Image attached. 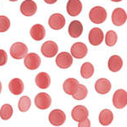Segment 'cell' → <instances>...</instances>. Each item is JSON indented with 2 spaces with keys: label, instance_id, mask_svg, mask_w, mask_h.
Masks as SVG:
<instances>
[{
  "label": "cell",
  "instance_id": "obj_27",
  "mask_svg": "<svg viewBox=\"0 0 127 127\" xmlns=\"http://www.w3.org/2000/svg\"><path fill=\"white\" fill-rule=\"evenodd\" d=\"M118 41V36L114 31H108L106 33L105 42L108 47H113L116 44Z\"/></svg>",
  "mask_w": 127,
  "mask_h": 127
},
{
  "label": "cell",
  "instance_id": "obj_13",
  "mask_svg": "<svg viewBox=\"0 0 127 127\" xmlns=\"http://www.w3.org/2000/svg\"><path fill=\"white\" fill-rule=\"evenodd\" d=\"M37 10L36 3L32 0H25L20 5V12L26 16H32Z\"/></svg>",
  "mask_w": 127,
  "mask_h": 127
},
{
  "label": "cell",
  "instance_id": "obj_9",
  "mask_svg": "<svg viewBox=\"0 0 127 127\" xmlns=\"http://www.w3.org/2000/svg\"><path fill=\"white\" fill-rule=\"evenodd\" d=\"M72 55L67 52L60 53L56 58V64L61 69H68L72 65Z\"/></svg>",
  "mask_w": 127,
  "mask_h": 127
},
{
  "label": "cell",
  "instance_id": "obj_29",
  "mask_svg": "<svg viewBox=\"0 0 127 127\" xmlns=\"http://www.w3.org/2000/svg\"><path fill=\"white\" fill-rule=\"evenodd\" d=\"M10 21L4 15H0V32H5L9 29Z\"/></svg>",
  "mask_w": 127,
  "mask_h": 127
},
{
  "label": "cell",
  "instance_id": "obj_11",
  "mask_svg": "<svg viewBox=\"0 0 127 127\" xmlns=\"http://www.w3.org/2000/svg\"><path fill=\"white\" fill-rule=\"evenodd\" d=\"M65 18L61 14L56 13L50 16L48 20V25L52 29L54 30H60L65 26Z\"/></svg>",
  "mask_w": 127,
  "mask_h": 127
},
{
  "label": "cell",
  "instance_id": "obj_21",
  "mask_svg": "<svg viewBox=\"0 0 127 127\" xmlns=\"http://www.w3.org/2000/svg\"><path fill=\"white\" fill-rule=\"evenodd\" d=\"M108 66L110 71L112 72H118L121 69L123 66V60L118 55H113L110 57L108 62Z\"/></svg>",
  "mask_w": 127,
  "mask_h": 127
},
{
  "label": "cell",
  "instance_id": "obj_12",
  "mask_svg": "<svg viewBox=\"0 0 127 127\" xmlns=\"http://www.w3.org/2000/svg\"><path fill=\"white\" fill-rule=\"evenodd\" d=\"M89 42L93 46H98L103 42V38H104V35L103 32L100 28L95 27L93 28L89 32Z\"/></svg>",
  "mask_w": 127,
  "mask_h": 127
},
{
  "label": "cell",
  "instance_id": "obj_34",
  "mask_svg": "<svg viewBox=\"0 0 127 127\" xmlns=\"http://www.w3.org/2000/svg\"><path fill=\"white\" fill-rule=\"evenodd\" d=\"M111 1H113V2H116V3H117V2H120V1H122V0H111Z\"/></svg>",
  "mask_w": 127,
  "mask_h": 127
},
{
  "label": "cell",
  "instance_id": "obj_32",
  "mask_svg": "<svg viewBox=\"0 0 127 127\" xmlns=\"http://www.w3.org/2000/svg\"><path fill=\"white\" fill-rule=\"evenodd\" d=\"M58 0H44L45 3H47L48 4H54Z\"/></svg>",
  "mask_w": 127,
  "mask_h": 127
},
{
  "label": "cell",
  "instance_id": "obj_19",
  "mask_svg": "<svg viewBox=\"0 0 127 127\" xmlns=\"http://www.w3.org/2000/svg\"><path fill=\"white\" fill-rule=\"evenodd\" d=\"M35 81H36V86L41 89H47L50 86L51 78L48 73L41 72L36 76Z\"/></svg>",
  "mask_w": 127,
  "mask_h": 127
},
{
  "label": "cell",
  "instance_id": "obj_16",
  "mask_svg": "<svg viewBox=\"0 0 127 127\" xmlns=\"http://www.w3.org/2000/svg\"><path fill=\"white\" fill-rule=\"evenodd\" d=\"M30 34L32 38L35 41H42L45 37L46 31L42 25L36 24L31 28Z\"/></svg>",
  "mask_w": 127,
  "mask_h": 127
},
{
  "label": "cell",
  "instance_id": "obj_20",
  "mask_svg": "<svg viewBox=\"0 0 127 127\" xmlns=\"http://www.w3.org/2000/svg\"><path fill=\"white\" fill-rule=\"evenodd\" d=\"M9 89L14 95H20L24 91V83L19 78L12 79L9 84Z\"/></svg>",
  "mask_w": 127,
  "mask_h": 127
},
{
  "label": "cell",
  "instance_id": "obj_14",
  "mask_svg": "<svg viewBox=\"0 0 127 127\" xmlns=\"http://www.w3.org/2000/svg\"><path fill=\"white\" fill-rule=\"evenodd\" d=\"M127 20L126 12L123 9L117 8L113 11L112 14V22L114 26H123Z\"/></svg>",
  "mask_w": 127,
  "mask_h": 127
},
{
  "label": "cell",
  "instance_id": "obj_10",
  "mask_svg": "<svg viewBox=\"0 0 127 127\" xmlns=\"http://www.w3.org/2000/svg\"><path fill=\"white\" fill-rule=\"evenodd\" d=\"M88 115H89L88 109L85 106H82V105L75 106L72 109V112H71L72 119L75 121H76L78 123L81 122L82 120H86V119H87Z\"/></svg>",
  "mask_w": 127,
  "mask_h": 127
},
{
  "label": "cell",
  "instance_id": "obj_17",
  "mask_svg": "<svg viewBox=\"0 0 127 127\" xmlns=\"http://www.w3.org/2000/svg\"><path fill=\"white\" fill-rule=\"evenodd\" d=\"M95 90L99 94H107L111 90V83L108 79L100 78L95 83Z\"/></svg>",
  "mask_w": 127,
  "mask_h": 127
},
{
  "label": "cell",
  "instance_id": "obj_28",
  "mask_svg": "<svg viewBox=\"0 0 127 127\" xmlns=\"http://www.w3.org/2000/svg\"><path fill=\"white\" fill-rule=\"evenodd\" d=\"M18 107L20 112H27L31 108V99L27 96H24L19 100Z\"/></svg>",
  "mask_w": 127,
  "mask_h": 127
},
{
  "label": "cell",
  "instance_id": "obj_22",
  "mask_svg": "<svg viewBox=\"0 0 127 127\" xmlns=\"http://www.w3.org/2000/svg\"><path fill=\"white\" fill-rule=\"evenodd\" d=\"M79 86V81L76 79L69 78L65 80V81L63 84V89L68 95H72L77 89Z\"/></svg>",
  "mask_w": 127,
  "mask_h": 127
},
{
  "label": "cell",
  "instance_id": "obj_5",
  "mask_svg": "<svg viewBox=\"0 0 127 127\" xmlns=\"http://www.w3.org/2000/svg\"><path fill=\"white\" fill-rule=\"evenodd\" d=\"M35 104L39 109H48L52 104V98L48 93H40L35 97Z\"/></svg>",
  "mask_w": 127,
  "mask_h": 127
},
{
  "label": "cell",
  "instance_id": "obj_31",
  "mask_svg": "<svg viewBox=\"0 0 127 127\" xmlns=\"http://www.w3.org/2000/svg\"><path fill=\"white\" fill-rule=\"evenodd\" d=\"M91 126V122H90V120H88V119H86V120H82L81 122H79L78 123V126L79 127H82V126H87L89 127Z\"/></svg>",
  "mask_w": 127,
  "mask_h": 127
},
{
  "label": "cell",
  "instance_id": "obj_23",
  "mask_svg": "<svg viewBox=\"0 0 127 127\" xmlns=\"http://www.w3.org/2000/svg\"><path fill=\"white\" fill-rule=\"evenodd\" d=\"M98 120H99V123L102 126H109L113 122V120H114L113 112L109 109L102 110L101 113L99 114V118H98Z\"/></svg>",
  "mask_w": 127,
  "mask_h": 127
},
{
  "label": "cell",
  "instance_id": "obj_6",
  "mask_svg": "<svg viewBox=\"0 0 127 127\" xmlns=\"http://www.w3.org/2000/svg\"><path fill=\"white\" fill-rule=\"evenodd\" d=\"M58 45L53 41H47L42 45L41 52L46 58H53L58 54Z\"/></svg>",
  "mask_w": 127,
  "mask_h": 127
},
{
  "label": "cell",
  "instance_id": "obj_4",
  "mask_svg": "<svg viewBox=\"0 0 127 127\" xmlns=\"http://www.w3.org/2000/svg\"><path fill=\"white\" fill-rule=\"evenodd\" d=\"M24 64L28 69H36L39 68L41 64V58L39 55L35 53H30L25 56Z\"/></svg>",
  "mask_w": 127,
  "mask_h": 127
},
{
  "label": "cell",
  "instance_id": "obj_2",
  "mask_svg": "<svg viewBox=\"0 0 127 127\" xmlns=\"http://www.w3.org/2000/svg\"><path fill=\"white\" fill-rule=\"evenodd\" d=\"M28 48L26 44L23 42H15L10 48V55L15 59H24L25 56L27 54Z\"/></svg>",
  "mask_w": 127,
  "mask_h": 127
},
{
  "label": "cell",
  "instance_id": "obj_33",
  "mask_svg": "<svg viewBox=\"0 0 127 127\" xmlns=\"http://www.w3.org/2000/svg\"><path fill=\"white\" fill-rule=\"evenodd\" d=\"M1 92H2V83L0 81V93H1Z\"/></svg>",
  "mask_w": 127,
  "mask_h": 127
},
{
  "label": "cell",
  "instance_id": "obj_35",
  "mask_svg": "<svg viewBox=\"0 0 127 127\" xmlns=\"http://www.w3.org/2000/svg\"><path fill=\"white\" fill-rule=\"evenodd\" d=\"M9 1H11V2H15V1H18V0H9Z\"/></svg>",
  "mask_w": 127,
  "mask_h": 127
},
{
  "label": "cell",
  "instance_id": "obj_1",
  "mask_svg": "<svg viewBox=\"0 0 127 127\" xmlns=\"http://www.w3.org/2000/svg\"><path fill=\"white\" fill-rule=\"evenodd\" d=\"M107 11L103 7L96 6L93 8L89 13V18L92 22L95 24H102L107 19Z\"/></svg>",
  "mask_w": 127,
  "mask_h": 127
},
{
  "label": "cell",
  "instance_id": "obj_7",
  "mask_svg": "<svg viewBox=\"0 0 127 127\" xmlns=\"http://www.w3.org/2000/svg\"><path fill=\"white\" fill-rule=\"evenodd\" d=\"M49 122L52 126H60L66 120V115L62 110L54 109L52 112H50L48 116Z\"/></svg>",
  "mask_w": 127,
  "mask_h": 127
},
{
  "label": "cell",
  "instance_id": "obj_30",
  "mask_svg": "<svg viewBox=\"0 0 127 127\" xmlns=\"http://www.w3.org/2000/svg\"><path fill=\"white\" fill-rule=\"evenodd\" d=\"M8 61L7 53L3 49H0V66L4 65Z\"/></svg>",
  "mask_w": 127,
  "mask_h": 127
},
{
  "label": "cell",
  "instance_id": "obj_18",
  "mask_svg": "<svg viewBox=\"0 0 127 127\" xmlns=\"http://www.w3.org/2000/svg\"><path fill=\"white\" fill-rule=\"evenodd\" d=\"M83 32V26L79 20H73L69 26V34L72 38H78Z\"/></svg>",
  "mask_w": 127,
  "mask_h": 127
},
{
  "label": "cell",
  "instance_id": "obj_25",
  "mask_svg": "<svg viewBox=\"0 0 127 127\" xmlns=\"http://www.w3.org/2000/svg\"><path fill=\"white\" fill-rule=\"evenodd\" d=\"M87 88L84 85H82V84H79L78 87L75 90V93L72 94V96L74 99L75 100H83L87 96Z\"/></svg>",
  "mask_w": 127,
  "mask_h": 127
},
{
  "label": "cell",
  "instance_id": "obj_3",
  "mask_svg": "<svg viewBox=\"0 0 127 127\" xmlns=\"http://www.w3.org/2000/svg\"><path fill=\"white\" fill-rule=\"evenodd\" d=\"M113 104L116 108H124L127 104V93L124 89H119L113 96Z\"/></svg>",
  "mask_w": 127,
  "mask_h": 127
},
{
  "label": "cell",
  "instance_id": "obj_8",
  "mask_svg": "<svg viewBox=\"0 0 127 127\" xmlns=\"http://www.w3.org/2000/svg\"><path fill=\"white\" fill-rule=\"evenodd\" d=\"M88 49L86 44L83 42H75L70 48V53L72 57L77 59H81L87 54Z\"/></svg>",
  "mask_w": 127,
  "mask_h": 127
},
{
  "label": "cell",
  "instance_id": "obj_15",
  "mask_svg": "<svg viewBox=\"0 0 127 127\" xmlns=\"http://www.w3.org/2000/svg\"><path fill=\"white\" fill-rule=\"evenodd\" d=\"M82 10V4L80 0H69L67 3V13L70 16H77Z\"/></svg>",
  "mask_w": 127,
  "mask_h": 127
},
{
  "label": "cell",
  "instance_id": "obj_24",
  "mask_svg": "<svg viewBox=\"0 0 127 127\" xmlns=\"http://www.w3.org/2000/svg\"><path fill=\"white\" fill-rule=\"evenodd\" d=\"M94 67L93 64L90 62H86L82 64L81 68V75L84 79H89L93 75Z\"/></svg>",
  "mask_w": 127,
  "mask_h": 127
},
{
  "label": "cell",
  "instance_id": "obj_26",
  "mask_svg": "<svg viewBox=\"0 0 127 127\" xmlns=\"http://www.w3.org/2000/svg\"><path fill=\"white\" fill-rule=\"evenodd\" d=\"M13 115V108L10 104H3L0 109V117L3 120H8Z\"/></svg>",
  "mask_w": 127,
  "mask_h": 127
}]
</instances>
